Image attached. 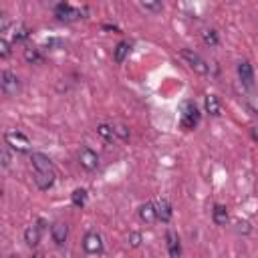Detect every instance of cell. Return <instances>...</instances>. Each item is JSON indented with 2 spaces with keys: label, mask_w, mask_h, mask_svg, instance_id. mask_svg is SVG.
I'll list each match as a JSON object with an SVG mask.
<instances>
[{
  "label": "cell",
  "mask_w": 258,
  "mask_h": 258,
  "mask_svg": "<svg viewBox=\"0 0 258 258\" xmlns=\"http://www.w3.org/2000/svg\"><path fill=\"white\" fill-rule=\"evenodd\" d=\"M180 123L186 132L194 129L200 123V111L194 101H182L180 103Z\"/></svg>",
  "instance_id": "cell-1"
},
{
  "label": "cell",
  "mask_w": 258,
  "mask_h": 258,
  "mask_svg": "<svg viewBox=\"0 0 258 258\" xmlns=\"http://www.w3.org/2000/svg\"><path fill=\"white\" fill-rule=\"evenodd\" d=\"M180 57L190 65V69H194L198 75H208L210 73V63L202 57V55H198L196 51H192V49H182L180 51Z\"/></svg>",
  "instance_id": "cell-2"
},
{
  "label": "cell",
  "mask_w": 258,
  "mask_h": 258,
  "mask_svg": "<svg viewBox=\"0 0 258 258\" xmlns=\"http://www.w3.org/2000/svg\"><path fill=\"white\" fill-rule=\"evenodd\" d=\"M5 144L11 150H15L17 154H29L31 152V140L25 134L17 132V129H13V132H5Z\"/></svg>",
  "instance_id": "cell-3"
},
{
  "label": "cell",
  "mask_w": 258,
  "mask_h": 258,
  "mask_svg": "<svg viewBox=\"0 0 258 258\" xmlns=\"http://www.w3.org/2000/svg\"><path fill=\"white\" fill-rule=\"evenodd\" d=\"M55 17L61 23H75V21L83 19V11L77 7H71L69 3H59V5H55Z\"/></svg>",
  "instance_id": "cell-4"
},
{
  "label": "cell",
  "mask_w": 258,
  "mask_h": 258,
  "mask_svg": "<svg viewBox=\"0 0 258 258\" xmlns=\"http://www.w3.org/2000/svg\"><path fill=\"white\" fill-rule=\"evenodd\" d=\"M0 89L7 97H17L21 93V79L13 71H3L0 75Z\"/></svg>",
  "instance_id": "cell-5"
},
{
  "label": "cell",
  "mask_w": 258,
  "mask_h": 258,
  "mask_svg": "<svg viewBox=\"0 0 258 258\" xmlns=\"http://www.w3.org/2000/svg\"><path fill=\"white\" fill-rule=\"evenodd\" d=\"M79 164L87 172H95L99 168V156L91 148H81L79 150Z\"/></svg>",
  "instance_id": "cell-6"
},
{
  "label": "cell",
  "mask_w": 258,
  "mask_h": 258,
  "mask_svg": "<svg viewBox=\"0 0 258 258\" xmlns=\"http://www.w3.org/2000/svg\"><path fill=\"white\" fill-rule=\"evenodd\" d=\"M83 250L87 254H101L103 252V238L97 232H87L83 238Z\"/></svg>",
  "instance_id": "cell-7"
},
{
  "label": "cell",
  "mask_w": 258,
  "mask_h": 258,
  "mask_svg": "<svg viewBox=\"0 0 258 258\" xmlns=\"http://www.w3.org/2000/svg\"><path fill=\"white\" fill-rule=\"evenodd\" d=\"M43 230H45V220H39L37 224H33V226H29L27 230H25V242L31 246V248H35V246H39V242H41V234H43Z\"/></svg>",
  "instance_id": "cell-8"
},
{
  "label": "cell",
  "mask_w": 258,
  "mask_h": 258,
  "mask_svg": "<svg viewBox=\"0 0 258 258\" xmlns=\"http://www.w3.org/2000/svg\"><path fill=\"white\" fill-rule=\"evenodd\" d=\"M31 164H33L35 172H55L53 162H51V160H49L45 154L33 152V154H31Z\"/></svg>",
  "instance_id": "cell-9"
},
{
  "label": "cell",
  "mask_w": 258,
  "mask_h": 258,
  "mask_svg": "<svg viewBox=\"0 0 258 258\" xmlns=\"http://www.w3.org/2000/svg\"><path fill=\"white\" fill-rule=\"evenodd\" d=\"M55 180H57V172H35V184L43 192L51 190Z\"/></svg>",
  "instance_id": "cell-10"
},
{
  "label": "cell",
  "mask_w": 258,
  "mask_h": 258,
  "mask_svg": "<svg viewBox=\"0 0 258 258\" xmlns=\"http://www.w3.org/2000/svg\"><path fill=\"white\" fill-rule=\"evenodd\" d=\"M238 79L242 81L244 87H252L254 85V69L248 61H240L238 63Z\"/></svg>",
  "instance_id": "cell-11"
},
{
  "label": "cell",
  "mask_w": 258,
  "mask_h": 258,
  "mask_svg": "<svg viewBox=\"0 0 258 258\" xmlns=\"http://www.w3.org/2000/svg\"><path fill=\"white\" fill-rule=\"evenodd\" d=\"M166 246H168L170 258H180L182 256V244H180V238H178V234L174 230L166 232Z\"/></svg>",
  "instance_id": "cell-12"
},
{
  "label": "cell",
  "mask_w": 258,
  "mask_h": 258,
  "mask_svg": "<svg viewBox=\"0 0 258 258\" xmlns=\"http://www.w3.org/2000/svg\"><path fill=\"white\" fill-rule=\"evenodd\" d=\"M138 216H140V220H142V222H146V224H154V222L158 220L156 204H154V202H146V204H142V206H140V210H138Z\"/></svg>",
  "instance_id": "cell-13"
},
{
  "label": "cell",
  "mask_w": 258,
  "mask_h": 258,
  "mask_svg": "<svg viewBox=\"0 0 258 258\" xmlns=\"http://www.w3.org/2000/svg\"><path fill=\"white\" fill-rule=\"evenodd\" d=\"M51 236H53V242L55 244L63 246L67 242V238H69V226L63 224V222H55L53 228H51Z\"/></svg>",
  "instance_id": "cell-14"
},
{
  "label": "cell",
  "mask_w": 258,
  "mask_h": 258,
  "mask_svg": "<svg viewBox=\"0 0 258 258\" xmlns=\"http://www.w3.org/2000/svg\"><path fill=\"white\" fill-rule=\"evenodd\" d=\"M156 212H158V220H162L164 224H168V222L172 220V216H174V212H172V204H170L166 198H160V200H158V204H156Z\"/></svg>",
  "instance_id": "cell-15"
},
{
  "label": "cell",
  "mask_w": 258,
  "mask_h": 258,
  "mask_svg": "<svg viewBox=\"0 0 258 258\" xmlns=\"http://www.w3.org/2000/svg\"><path fill=\"white\" fill-rule=\"evenodd\" d=\"M204 109H206V113L212 115V117H220V115H222V103H220V99H218L216 95H206V99H204Z\"/></svg>",
  "instance_id": "cell-16"
},
{
  "label": "cell",
  "mask_w": 258,
  "mask_h": 258,
  "mask_svg": "<svg viewBox=\"0 0 258 258\" xmlns=\"http://www.w3.org/2000/svg\"><path fill=\"white\" fill-rule=\"evenodd\" d=\"M212 220L216 226H226L228 220H230V214H228V208L224 204H216L214 210H212Z\"/></svg>",
  "instance_id": "cell-17"
},
{
  "label": "cell",
  "mask_w": 258,
  "mask_h": 258,
  "mask_svg": "<svg viewBox=\"0 0 258 258\" xmlns=\"http://www.w3.org/2000/svg\"><path fill=\"white\" fill-rule=\"evenodd\" d=\"M129 51H132V43H129V41H121V43L115 47V51H113V59H115V63H117V65L125 63V59H127Z\"/></svg>",
  "instance_id": "cell-18"
},
{
  "label": "cell",
  "mask_w": 258,
  "mask_h": 258,
  "mask_svg": "<svg viewBox=\"0 0 258 258\" xmlns=\"http://www.w3.org/2000/svg\"><path fill=\"white\" fill-rule=\"evenodd\" d=\"M25 61H27L29 65H41V63L45 61V57H43L41 49H37V47H27V49H25Z\"/></svg>",
  "instance_id": "cell-19"
},
{
  "label": "cell",
  "mask_w": 258,
  "mask_h": 258,
  "mask_svg": "<svg viewBox=\"0 0 258 258\" xmlns=\"http://www.w3.org/2000/svg\"><path fill=\"white\" fill-rule=\"evenodd\" d=\"M87 198H89V194H87V190H85V188H77V190L71 194V202H73V206H75V208H85Z\"/></svg>",
  "instance_id": "cell-20"
},
{
  "label": "cell",
  "mask_w": 258,
  "mask_h": 258,
  "mask_svg": "<svg viewBox=\"0 0 258 258\" xmlns=\"http://www.w3.org/2000/svg\"><path fill=\"white\" fill-rule=\"evenodd\" d=\"M31 29L25 27V25H15V31H13V41L15 43H25L29 37H31Z\"/></svg>",
  "instance_id": "cell-21"
},
{
  "label": "cell",
  "mask_w": 258,
  "mask_h": 258,
  "mask_svg": "<svg viewBox=\"0 0 258 258\" xmlns=\"http://www.w3.org/2000/svg\"><path fill=\"white\" fill-rule=\"evenodd\" d=\"M97 134L105 140V142H115L117 140V136H115V129H113V125H107V123H101L99 127H97Z\"/></svg>",
  "instance_id": "cell-22"
},
{
  "label": "cell",
  "mask_w": 258,
  "mask_h": 258,
  "mask_svg": "<svg viewBox=\"0 0 258 258\" xmlns=\"http://www.w3.org/2000/svg\"><path fill=\"white\" fill-rule=\"evenodd\" d=\"M202 39H204V43H206L208 47H216V45L220 43L218 33H216L214 29H204V31H202Z\"/></svg>",
  "instance_id": "cell-23"
},
{
  "label": "cell",
  "mask_w": 258,
  "mask_h": 258,
  "mask_svg": "<svg viewBox=\"0 0 258 258\" xmlns=\"http://www.w3.org/2000/svg\"><path fill=\"white\" fill-rule=\"evenodd\" d=\"M140 7L144 11H150V13H162L164 11V3H160V0H144V3H140Z\"/></svg>",
  "instance_id": "cell-24"
},
{
  "label": "cell",
  "mask_w": 258,
  "mask_h": 258,
  "mask_svg": "<svg viewBox=\"0 0 258 258\" xmlns=\"http://www.w3.org/2000/svg\"><path fill=\"white\" fill-rule=\"evenodd\" d=\"M0 160H3V168H5V170L11 168V164H13V154H11V148H9L7 144L0 148Z\"/></svg>",
  "instance_id": "cell-25"
},
{
  "label": "cell",
  "mask_w": 258,
  "mask_h": 258,
  "mask_svg": "<svg viewBox=\"0 0 258 258\" xmlns=\"http://www.w3.org/2000/svg\"><path fill=\"white\" fill-rule=\"evenodd\" d=\"M113 129H115V136H117L121 142H127V140H129V127H127V125H123V123H115V125H113Z\"/></svg>",
  "instance_id": "cell-26"
},
{
  "label": "cell",
  "mask_w": 258,
  "mask_h": 258,
  "mask_svg": "<svg viewBox=\"0 0 258 258\" xmlns=\"http://www.w3.org/2000/svg\"><path fill=\"white\" fill-rule=\"evenodd\" d=\"M11 53H13L11 43L3 37V39H0V57H3V59H9V57H11Z\"/></svg>",
  "instance_id": "cell-27"
},
{
  "label": "cell",
  "mask_w": 258,
  "mask_h": 258,
  "mask_svg": "<svg viewBox=\"0 0 258 258\" xmlns=\"http://www.w3.org/2000/svg\"><path fill=\"white\" fill-rule=\"evenodd\" d=\"M246 103H248V109H250L254 115H258V93H252V95H248Z\"/></svg>",
  "instance_id": "cell-28"
},
{
  "label": "cell",
  "mask_w": 258,
  "mask_h": 258,
  "mask_svg": "<svg viewBox=\"0 0 258 258\" xmlns=\"http://www.w3.org/2000/svg\"><path fill=\"white\" fill-rule=\"evenodd\" d=\"M236 232H238V234H250V232H252L250 222H246V220H244V222H238V224H236Z\"/></svg>",
  "instance_id": "cell-29"
},
{
  "label": "cell",
  "mask_w": 258,
  "mask_h": 258,
  "mask_svg": "<svg viewBox=\"0 0 258 258\" xmlns=\"http://www.w3.org/2000/svg\"><path fill=\"white\" fill-rule=\"evenodd\" d=\"M140 244H142V234L140 232H132V234H129V246L138 248Z\"/></svg>",
  "instance_id": "cell-30"
},
{
  "label": "cell",
  "mask_w": 258,
  "mask_h": 258,
  "mask_svg": "<svg viewBox=\"0 0 258 258\" xmlns=\"http://www.w3.org/2000/svg\"><path fill=\"white\" fill-rule=\"evenodd\" d=\"M31 258H45V256H43V252H35Z\"/></svg>",
  "instance_id": "cell-31"
},
{
  "label": "cell",
  "mask_w": 258,
  "mask_h": 258,
  "mask_svg": "<svg viewBox=\"0 0 258 258\" xmlns=\"http://www.w3.org/2000/svg\"><path fill=\"white\" fill-rule=\"evenodd\" d=\"M252 138H254V140H258V132H256V129H252Z\"/></svg>",
  "instance_id": "cell-32"
},
{
  "label": "cell",
  "mask_w": 258,
  "mask_h": 258,
  "mask_svg": "<svg viewBox=\"0 0 258 258\" xmlns=\"http://www.w3.org/2000/svg\"><path fill=\"white\" fill-rule=\"evenodd\" d=\"M7 258H19V256H17V254H9Z\"/></svg>",
  "instance_id": "cell-33"
}]
</instances>
